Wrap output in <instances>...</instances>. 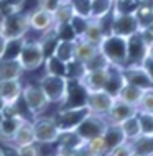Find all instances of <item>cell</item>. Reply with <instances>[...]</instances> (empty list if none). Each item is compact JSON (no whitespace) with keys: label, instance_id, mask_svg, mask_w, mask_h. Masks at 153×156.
Masks as SVG:
<instances>
[{"label":"cell","instance_id":"obj_10","mask_svg":"<svg viewBox=\"0 0 153 156\" xmlns=\"http://www.w3.org/2000/svg\"><path fill=\"white\" fill-rule=\"evenodd\" d=\"M147 53L148 44L142 38L140 31L127 38V66H140L147 58Z\"/></svg>","mask_w":153,"mask_h":156},{"label":"cell","instance_id":"obj_38","mask_svg":"<svg viewBox=\"0 0 153 156\" xmlns=\"http://www.w3.org/2000/svg\"><path fill=\"white\" fill-rule=\"evenodd\" d=\"M137 108L142 112L153 113V87H148V89L143 90V95H142V99H140V104H138Z\"/></svg>","mask_w":153,"mask_h":156},{"label":"cell","instance_id":"obj_34","mask_svg":"<svg viewBox=\"0 0 153 156\" xmlns=\"http://www.w3.org/2000/svg\"><path fill=\"white\" fill-rule=\"evenodd\" d=\"M137 117L140 120V126H142V135L147 136H153V113L150 112H137Z\"/></svg>","mask_w":153,"mask_h":156},{"label":"cell","instance_id":"obj_53","mask_svg":"<svg viewBox=\"0 0 153 156\" xmlns=\"http://www.w3.org/2000/svg\"><path fill=\"white\" fill-rule=\"evenodd\" d=\"M61 2H69V0H61Z\"/></svg>","mask_w":153,"mask_h":156},{"label":"cell","instance_id":"obj_54","mask_svg":"<svg viewBox=\"0 0 153 156\" xmlns=\"http://www.w3.org/2000/svg\"><path fill=\"white\" fill-rule=\"evenodd\" d=\"M51 156H58V154H56V153H54V154H51Z\"/></svg>","mask_w":153,"mask_h":156},{"label":"cell","instance_id":"obj_4","mask_svg":"<svg viewBox=\"0 0 153 156\" xmlns=\"http://www.w3.org/2000/svg\"><path fill=\"white\" fill-rule=\"evenodd\" d=\"M22 100H23L25 107H27L28 113H31L33 117L41 115L49 107V100L46 99L40 84H27V86H23Z\"/></svg>","mask_w":153,"mask_h":156},{"label":"cell","instance_id":"obj_52","mask_svg":"<svg viewBox=\"0 0 153 156\" xmlns=\"http://www.w3.org/2000/svg\"><path fill=\"white\" fill-rule=\"evenodd\" d=\"M0 12H2V2H0Z\"/></svg>","mask_w":153,"mask_h":156},{"label":"cell","instance_id":"obj_30","mask_svg":"<svg viewBox=\"0 0 153 156\" xmlns=\"http://www.w3.org/2000/svg\"><path fill=\"white\" fill-rule=\"evenodd\" d=\"M114 10V0H92L91 3V18L102 20L109 16Z\"/></svg>","mask_w":153,"mask_h":156},{"label":"cell","instance_id":"obj_2","mask_svg":"<svg viewBox=\"0 0 153 156\" xmlns=\"http://www.w3.org/2000/svg\"><path fill=\"white\" fill-rule=\"evenodd\" d=\"M0 28H2V36L5 40H18V38H27L30 30L28 15L22 10L10 12V13L2 15L0 18Z\"/></svg>","mask_w":153,"mask_h":156},{"label":"cell","instance_id":"obj_35","mask_svg":"<svg viewBox=\"0 0 153 156\" xmlns=\"http://www.w3.org/2000/svg\"><path fill=\"white\" fill-rule=\"evenodd\" d=\"M71 7H73L74 15L84 16V18H91V3L92 0H69Z\"/></svg>","mask_w":153,"mask_h":156},{"label":"cell","instance_id":"obj_47","mask_svg":"<svg viewBox=\"0 0 153 156\" xmlns=\"http://www.w3.org/2000/svg\"><path fill=\"white\" fill-rule=\"evenodd\" d=\"M5 38H3L2 35H0V56H2V53H3V48H5Z\"/></svg>","mask_w":153,"mask_h":156},{"label":"cell","instance_id":"obj_45","mask_svg":"<svg viewBox=\"0 0 153 156\" xmlns=\"http://www.w3.org/2000/svg\"><path fill=\"white\" fill-rule=\"evenodd\" d=\"M140 66L143 67V71H145V73H147V76L150 77V81L153 82V59H151V58H148V56H147L145 59L142 61V64H140Z\"/></svg>","mask_w":153,"mask_h":156},{"label":"cell","instance_id":"obj_19","mask_svg":"<svg viewBox=\"0 0 153 156\" xmlns=\"http://www.w3.org/2000/svg\"><path fill=\"white\" fill-rule=\"evenodd\" d=\"M15 146H25L30 145V143H36L35 141V133H33V123L31 120L25 119L22 123L18 125L16 132L13 135V140H12Z\"/></svg>","mask_w":153,"mask_h":156},{"label":"cell","instance_id":"obj_41","mask_svg":"<svg viewBox=\"0 0 153 156\" xmlns=\"http://www.w3.org/2000/svg\"><path fill=\"white\" fill-rule=\"evenodd\" d=\"M132 153H133V146H132L130 141H125L122 143V145L115 146L114 150H110L107 156H132Z\"/></svg>","mask_w":153,"mask_h":156},{"label":"cell","instance_id":"obj_23","mask_svg":"<svg viewBox=\"0 0 153 156\" xmlns=\"http://www.w3.org/2000/svg\"><path fill=\"white\" fill-rule=\"evenodd\" d=\"M124 84H125V77H124V74H122V69L120 67L110 66L109 67V77H107V82H105L104 90L109 92L110 95L117 97L120 89L124 87Z\"/></svg>","mask_w":153,"mask_h":156},{"label":"cell","instance_id":"obj_9","mask_svg":"<svg viewBox=\"0 0 153 156\" xmlns=\"http://www.w3.org/2000/svg\"><path fill=\"white\" fill-rule=\"evenodd\" d=\"M107 125H109V122L104 115L91 113V115H87L82 120V123L76 128V132H78V135L84 141H87V140H92V138L102 136V133L105 132Z\"/></svg>","mask_w":153,"mask_h":156},{"label":"cell","instance_id":"obj_36","mask_svg":"<svg viewBox=\"0 0 153 156\" xmlns=\"http://www.w3.org/2000/svg\"><path fill=\"white\" fill-rule=\"evenodd\" d=\"M109 61L104 58V54H102L100 51H97L94 56L89 59L86 64H84V67H86V71H96V69H105V67H109Z\"/></svg>","mask_w":153,"mask_h":156},{"label":"cell","instance_id":"obj_26","mask_svg":"<svg viewBox=\"0 0 153 156\" xmlns=\"http://www.w3.org/2000/svg\"><path fill=\"white\" fill-rule=\"evenodd\" d=\"M118 126H120V130H122V133H124L127 141H133V140H137L138 136H142V126H140V120H138L137 115L124 120Z\"/></svg>","mask_w":153,"mask_h":156},{"label":"cell","instance_id":"obj_42","mask_svg":"<svg viewBox=\"0 0 153 156\" xmlns=\"http://www.w3.org/2000/svg\"><path fill=\"white\" fill-rule=\"evenodd\" d=\"M59 3H61V0H38V8L53 13V12L59 7Z\"/></svg>","mask_w":153,"mask_h":156},{"label":"cell","instance_id":"obj_31","mask_svg":"<svg viewBox=\"0 0 153 156\" xmlns=\"http://www.w3.org/2000/svg\"><path fill=\"white\" fill-rule=\"evenodd\" d=\"M58 59H61L63 62H69L74 59V40H59L56 48H54V54Z\"/></svg>","mask_w":153,"mask_h":156},{"label":"cell","instance_id":"obj_7","mask_svg":"<svg viewBox=\"0 0 153 156\" xmlns=\"http://www.w3.org/2000/svg\"><path fill=\"white\" fill-rule=\"evenodd\" d=\"M18 62L23 67V71H36L43 66L45 62V54L41 51V46L38 40H28L25 38L23 48L20 51Z\"/></svg>","mask_w":153,"mask_h":156},{"label":"cell","instance_id":"obj_44","mask_svg":"<svg viewBox=\"0 0 153 156\" xmlns=\"http://www.w3.org/2000/svg\"><path fill=\"white\" fill-rule=\"evenodd\" d=\"M0 148H2L3 156H18V148H16L13 143H2Z\"/></svg>","mask_w":153,"mask_h":156},{"label":"cell","instance_id":"obj_1","mask_svg":"<svg viewBox=\"0 0 153 156\" xmlns=\"http://www.w3.org/2000/svg\"><path fill=\"white\" fill-rule=\"evenodd\" d=\"M99 51L104 54L110 66L120 69L127 66V38L107 33L99 43Z\"/></svg>","mask_w":153,"mask_h":156},{"label":"cell","instance_id":"obj_24","mask_svg":"<svg viewBox=\"0 0 153 156\" xmlns=\"http://www.w3.org/2000/svg\"><path fill=\"white\" fill-rule=\"evenodd\" d=\"M143 90H145V89H140V87L133 86V84L125 82L124 87L120 89V92H118V95L115 97V99L122 100V102H125L129 105H133V107H138L140 99H142V95H143Z\"/></svg>","mask_w":153,"mask_h":156},{"label":"cell","instance_id":"obj_50","mask_svg":"<svg viewBox=\"0 0 153 156\" xmlns=\"http://www.w3.org/2000/svg\"><path fill=\"white\" fill-rule=\"evenodd\" d=\"M2 120H3V112L0 110V123H2Z\"/></svg>","mask_w":153,"mask_h":156},{"label":"cell","instance_id":"obj_8","mask_svg":"<svg viewBox=\"0 0 153 156\" xmlns=\"http://www.w3.org/2000/svg\"><path fill=\"white\" fill-rule=\"evenodd\" d=\"M138 31L140 28L133 13H115V12H112L109 33L122 36V38H129Z\"/></svg>","mask_w":153,"mask_h":156},{"label":"cell","instance_id":"obj_17","mask_svg":"<svg viewBox=\"0 0 153 156\" xmlns=\"http://www.w3.org/2000/svg\"><path fill=\"white\" fill-rule=\"evenodd\" d=\"M122 74L125 77V82L133 84V86L140 87V89L153 87V82L150 81V77L147 76V73L143 71L142 66H125L122 69Z\"/></svg>","mask_w":153,"mask_h":156},{"label":"cell","instance_id":"obj_18","mask_svg":"<svg viewBox=\"0 0 153 156\" xmlns=\"http://www.w3.org/2000/svg\"><path fill=\"white\" fill-rule=\"evenodd\" d=\"M27 119V117L22 115H12V117H5L3 115V120L0 123V141L2 143H12L13 140V135L18 128V125Z\"/></svg>","mask_w":153,"mask_h":156},{"label":"cell","instance_id":"obj_48","mask_svg":"<svg viewBox=\"0 0 153 156\" xmlns=\"http://www.w3.org/2000/svg\"><path fill=\"white\" fill-rule=\"evenodd\" d=\"M147 56L153 59V43H151V44H148V53H147Z\"/></svg>","mask_w":153,"mask_h":156},{"label":"cell","instance_id":"obj_6","mask_svg":"<svg viewBox=\"0 0 153 156\" xmlns=\"http://www.w3.org/2000/svg\"><path fill=\"white\" fill-rule=\"evenodd\" d=\"M31 123H33V133H35V141L38 145H53V143L58 141L61 132L58 130L53 117L38 115Z\"/></svg>","mask_w":153,"mask_h":156},{"label":"cell","instance_id":"obj_49","mask_svg":"<svg viewBox=\"0 0 153 156\" xmlns=\"http://www.w3.org/2000/svg\"><path fill=\"white\" fill-rule=\"evenodd\" d=\"M132 156H148V154H143V153H140V151H135V150H133Z\"/></svg>","mask_w":153,"mask_h":156},{"label":"cell","instance_id":"obj_13","mask_svg":"<svg viewBox=\"0 0 153 156\" xmlns=\"http://www.w3.org/2000/svg\"><path fill=\"white\" fill-rule=\"evenodd\" d=\"M138 108L133 107V105H129L125 102H122V100L115 99L112 104V107L109 108L107 115H105V119H107V122L110 125H120L124 120L130 119V117L137 115Z\"/></svg>","mask_w":153,"mask_h":156},{"label":"cell","instance_id":"obj_43","mask_svg":"<svg viewBox=\"0 0 153 156\" xmlns=\"http://www.w3.org/2000/svg\"><path fill=\"white\" fill-rule=\"evenodd\" d=\"M78 151H79V150L71 148V146L58 145V148H56V154H58V156H78Z\"/></svg>","mask_w":153,"mask_h":156},{"label":"cell","instance_id":"obj_11","mask_svg":"<svg viewBox=\"0 0 153 156\" xmlns=\"http://www.w3.org/2000/svg\"><path fill=\"white\" fill-rule=\"evenodd\" d=\"M115 97L110 95L109 92L105 90H96V92H87L86 97V105L89 107L91 113H96V115H107L109 108L112 107Z\"/></svg>","mask_w":153,"mask_h":156},{"label":"cell","instance_id":"obj_37","mask_svg":"<svg viewBox=\"0 0 153 156\" xmlns=\"http://www.w3.org/2000/svg\"><path fill=\"white\" fill-rule=\"evenodd\" d=\"M87 23H89V18H84V16H79V15H73V18H71V22H69V27H71V30H73L76 38L82 36Z\"/></svg>","mask_w":153,"mask_h":156},{"label":"cell","instance_id":"obj_20","mask_svg":"<svg viewBox=\"0 0 153 156\" xmlns=\"http://www.w3.org/2000/svg\"><path fill=\"white\" fill-rule=\"evenodd\" d=\"M99 51V46L89 43V41L82 40V38H76L74 40V59L86 64L94 54Z\"/></svg>","mask_w":153,"mask_h":156},{"label":"cell","instance_id":"obj_27","mask_svg":"<svg viewBox=\"0 0 153 156\" xmlns=\"http://www.w3.org/2000/svg\"><path fill=\"white\" fill-rule=\"evenodd\" d=\"M25 73L18 61H0V81L5 79H22Z\"/></svg>","mask_w":153,"mask_h":156},{"label":"cell","instance_id":"obj_15","mask_svg":"<svg viewBox=\"0 0 153 156\" xmlns=\"http://www.w3.org/2000/svg\"><path fill=\"white\" fill-rule=\"evenodd\" d=\"M28 15V23H30V30L36 31V33H45L53 28V13L46 10H41V8H35L31 10Z\"/></svg>","mask_w":153,"mask_h":156},{"label":"cell","instance_id":"obj_14","mask_svg":"<svg viewBox=\"0 0 153 156\" xmlns=\"http://www.w3.org/2000/svg\"><path fill=\"white\" fill-rule=\"evenodd\" d=\"M109 67H105V69H96V71H86L84 76L79 79L81 84L84 86V89L87 92L104 90L105 82H107V77H109Z\"/></svg>","mask_w":153,"mask_h":156},{"label":"cell","instance_id":"obj_29","mask_svg":"<svg viewBox=\"0 0 153 156\" xmlns=\"http://www.w3.org/2000/svg\"><path fill=\"white\" fill-rule=\"evenodd\" d=\"M25 38H18V40H7L3 53L0 56V61H18L20 51L23 48Z\"/></svg>","mask_w":153,"mask_h":156},{"label":"cell","instance_id":"obj_28","mask_svg":"<svg viewBox=\"0 0 153 156\" xmlns=\"http://www.w3.org/2000/svg\"><path fill=\"white\" fill-rule=\"evenodd\" d=\"M74 12H73V7H71L69 2H61L59 7L53 12V27H63V25H67L73 18Z\"/></svg>","mask_w":153,"mask_h":156},{"label":"cell","instance_id":"obj_25","mask_svg":"<svg viewBox=\"0 0 153 156\" xmlns=\"http://www.w3.org/2000/svg\"><path fill=\"white\" fill-rule=\"evenodd\" d=\"M102 138H104V143H105V146H107V153L110 150H114L115 146L127 141L124 133H122V130H120V126L118 125H110V123L107 125L105 132L102 133Z\"/></svg>","mask_w":153,"mask_h":156},{"label":"cell","instance_id":"obj_40","mask_svg":"<svg viewBox=\"0 0 153 156\" xmlns=\"http://www.w3.org/2000/svg\"><path fill=\"white\" fill-rule=\"evenodd\" d=\"M16 148H18V156H43L38 143H30V145L16 146Z\"/></svg>","mask_w":153,"mask_h":156},{"label":"cell","instance_id":"obj_32","mask_svg":"<svg viewBox=\"0 0 153 156\" xmlns=\"http://www.w3.org/2000/svg\"><path fill=\"white\" fill-rule=\"evenodd\" d=\"M43 66H45V73L46 74L66 77V67H67V64H66V62H63L61 59H58L56 56L46 58L45 62H43Z\"/></svg>","mask_w":153,"mask_h":156},{"label":"cell","instance_id":"obj_39","mask_svg":"<svg viewBox=\"0 0 153 156\" xmlns=\"http://www.w3.org/2000/svg\"><path fill=\"white\" fill-rule=\"evenodd\" d=\"M0 2H2V12H0V15L10 13V12H18L25 5V0H0Z\"/></svg>","mask_w":153,"mask_h":156},{"label":"cell","instance_id":"obj_3","mask_svg":"<svg viewBox=\"0 0 153 156\" xmlns=\"http://www.w3.org/2000/svg\"><path fill=\"white\" fill-rule=\"evenodd\" d=\"M87 115H91L89 107L79 105V107H61L53 119L59 132H73L82 123V120Z\"/></svg>","mask_w":153,"mask_h":156},{"label":"cell","instance_id":"obj_55","mask_svg":"<svg viewBox=\"0 0 153 156\" xmlns=\"http://www.w3.org/2000/svg\"><path fill=\"white\" fill-rule=\"evenodd\" d=\"M0 35H2V28H0Z\"/></svg>","mask_w":153,"mask_h":156},{"label":"cell","instance_id":"obj_5","mask_svg":"<svg viewBox=\"0 0 153 156\" xmlns=\"http://www.w3.org/2000/svg\"><path fill=\"white\" fill-rule=\"evenodd\" d=\"M40 87L43 89L46 99L49 104H58L61 105L66 97V89H67V79L61 76H51V74H43L40 77Z\"/></svg>","mask_w":153,"mask_h":156},{"label":"cell","instance_id":"obj_33","mask_svg":"<svg viewBox=\"0 0 153 156\" xmlns=\"http://www.w3.org/2000/svg\"><path fill=\"white\" fill-rule=\"evenodd\" d=\"M135 18H137V23H138V28L143 30V28H148L153 25V10L151 8H147L143 5H138L137 10L133 12Z\"/></svg>","mask_w":153,"mask_h":156},{"label":"cell","instance_id":"obj_16","mask_svg":"<svg viewBox=\"0 0 153 156\" xmlns=\"http://www.w3.org/2000/svg\"><path fill=\"white\" fill-rule=\"evenodd\" d=\"M23 84L20 79H5L0 81V99L3 104H15L22 99Z\"/></svg>","mask_w":153,"mask_h":156},{"label":"cell","instance_id":"obj_12","mask_svg":"<svg viewBox=\"0 0 153 156\" xmlns=\"http://www.w3.org/2000/svg\"><path fill=\"white\" fill-rule=\"evenodd\" d=\"M86 97L87 90L78 79H67V89H66V97L63 100L61 107H79V105H86Z\"/></svg>","mask_w":153,"mask_h":156},{"label":"cell","instance_id":"obj_21","mask_svg":"<svg viewBox=\"0 0 153 156\" xmlns=\"http://www.w3.org/2000/svg\"><path fill=\"white\" fill-rule=\"evenodd\" d=\"M105 35H107V31L104 30L100 20L89 18V23H87L86 30H84V33H82V36H81V38L86 40V41H89V43H92V44H96V46H99V43L104 40Z\"/></svg>","mask_w":153,"mask_h":156},{"label":"cell","instance_id":"obj_51","mask_svg":"<svg viewBox=\"0 0 153 156\" xmlns=\"http://www.w3.org/2000/svg\"><path fill=\"white\" fill-rule=\"evenodd\" d=\"M0 156H3V153H2V148H0Z\"/></svg>","mask_w":153,"mask_h":156},{"label":"cell","instance_id":"obj_22","mask_svg":"<svg viewBox=\"0 0 153 156\" xmlns=\"http://www.w3.org/2000/svg\"><path fill=\"white\" fill-rule=\"evenodd\" d=\"M78 156H107V146L104 143V138L97 136L84 141V145L78 151Z\"/></svg>","mask_w":153,"mask_h":156},{"label":"cell","instance_id":"obj_46","mask_svg":"<svg viewBox=\"0 0 153 156\" xmlns=\"http://www.w3.org/2000/svg\"><path fill=\"white\" fill-rule=\"evenodd\" d=\"M138 5H143V7L153 10V0H138Z\"/></svg>","mask_w":153,"mask_h":156}]
</instances>
